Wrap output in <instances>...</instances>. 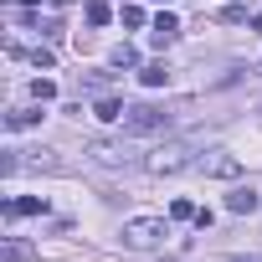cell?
Here are the masks:
<instances>
[{"label": "cell", "mask_w": 262, "mask_h": 262, "mask_svg": "<svg viewBox=\"0 0 262 262\" xmlns=\"http://www.w3.org/2000/svg\"><path fill=\"white\" fill-rule=\"evenodd\" d=\"M139 82H144V88H165V82H170V67H165V62H144V67H139Z\"/></svg>", "instance_id": "10"}, {"label": "cell", "mask_w": 262, "mask_h": 262, "mask_svg": "<svg viewBox=\"0 0 262 262\" xmlns=\"http://www.w3.org/2000/svg\"><path fill=\"white\" fill-rule=\"evenodd\" d=\"M123 113H128V108H123L118 98H98V113H93V118H103V123H118Z\"/></svg>", "instance_id": "11"}, {"label": "cell", "mask_w": 262, "mask_h": 262, "mask_svg": "<svg viewBox=\"0 0 262 262\" xmlns=\"http://www.w3.org/2000/svg\"><path fill=\"white\" fill-rule=\"evenodd\" d=\"M216 21H226V26H242V21H252L242 6H226V11H216Z\"/></svg>", "instance_id": "16"}, {"label": "cell", "mask_w": 262, "mask_h": 262, "mask_svg": "<svg viewBox=\"0 0 262 262\" xmlns=\"http://www.w3.org/2000/svg\"><path fill=\"white\" fill-rule=\"evenodd\" d=\"M257 206H262V195H257L252 185H236V190L226 195V211H231V216H252Z\"/></svg>", "instance_id": "6"}, {"label": "cell", "mask_w": 262, "mask_h": 262, "mask_svg": "<svg viewBox=\"0 0 262 262\" xmlns=\"http://www.w3.org/2000/svg\"><path fill=\"white\" fill-rule=\"evenodd\" d=\"M123 26H144V11L139 6H123Z\"/></svg>", "instance_id": "19"}, {"label": "cell", "mask_w": 262, "mask_h": 262, "mask_svg": "<svg viewBox=\"0 0 262 262\" xmlns=\"http://www.w3.org/2000/svg\"><path fill=\"white\" fill-rule=\"evenodd\" d=\"M82 16H88V26H108V21H113V11L103 6V0H88V11H82Z\"/></svg>", "instance_id": "14"}, {"label": "cell", "mask_w": 262, "mask_h": 262, "mask_svg": "<svg viewBox=\"0 0 262 262\" xmlns=\"http://www.w3.org/2000/svg\"><path fill=\"white\" fill-rule=\"evenodd\" d=\"M47 211V195H16V201H6V216L11 221H21V216H41Z\"/></svg>", "instance_id": "7"}, {"label": "cell", "mask_w": 262, "mask_h": 262, "mask_svg": "<svg viewBox=\"0 0 262 262\" xmlns=\"http://www.w3.org/2000/svg\"><path fill=\"white\" fill-rule=\"evenodd\" d=\"M0 257H6V262H31V257H36V247H31V242H21V236H11L6 247H0Z\"/></svg>", "instance_id": "9"}, {"label": "cell", "mask_w": 262, "mask_h": 262, "mask_svg": "<svg viewBox=\"0 0 262 262\" xmlns=\"http://www.w3.org/2000/svg\"><path fill=\"white\" fill-rule=\"evenodd\" d=\"M170 236V221L165 216H134V221H123V247H134V252H149Z\"/></svg>", "instance_id": "2"}, {"label": "cell", "mask_w": 262, "mask_h": 262, "mask_svg": "<svg viewBox=\"0 0 262 262\" xmlns=\"http://www.w3.org/2000/svg\"><path fill=\"white\" fill-rule=\"evenodd\" d=\"M31 123H41L36 108H11V113H6V128H31Z\"/></svg>", "instance_id": "12"}, {"label": "cell", "mask_w": 262, "mask_h": 262, "mask_svg": "<svg viewBox=\"0 0 262 262\" xmlns=\"http://www.w3.org/2000/svg\"><path fill=\"white\" fill-rule=\"evenodd\" d=\"M195 170H201V175H211V180H236V175H242L236 155H226V149H211V155H201V160H195Z\"/></svg>", "instance_id": "5"}, {"label": "cell", "mask_w": 262, "mask_h": 262, "mask_svg": "<svg viewBox=\"0 0 262 262\" xmlns=\"http://www.w3.org/2000/svg\"><path fill=\"white\" fill-rule=\"evenodd\" d=\"M108 62H113V67H139V52L123 41V47H113V52H108Z\"/></svg>", "instance_id": "13"}, {"label": "cell", "mask_w": 262, "mask_h": 262, "mask_svg": "<svg viewBox=\"0 0 262 262\" xmlns=\"http://www.w3.org/2000/svg\"><path fill=\"white\" fill-rule=\"evenodd\" d=\"M170 221H195V206H190V201H175V206H170Z\"/></svg>", "instance_id": "18"}, {"label": "cell", "mask_w": 262, "mask_h": 262, "mask_svg": "<svg viewBox=\"0 0 262 262\" xmlns=\"http://www.w3.org/2000/svg\"><path fill=\"white\" fill-rule=\"evenodd\" d=\"M149 6H160V0H149ZM165 6H170V0H165Z\"/></svg>", "instance_id": "20"}, {"label": "cell", "mask_w": 262, "mask_h": 262, "mask_svg": "<svg viewBox=\"0 0 262 262\" xmlns=\"http://www.w3.org/2000/svg\"><path fill=\"white\" fill-rule=\"evenodd\" d=\"M31 67H41V72H52V67H57V57H52L47 47H36V52H31Z\"/></svg>", "instance_id": "17"}, {"label": "cell", "mask_w": 262, "mask_h": 262, "mask_svg": "<svg viewBox=\"0 0 262 262\" xmlns=\"http://www.w3.org/2000/svg\"><path fill=\"white\" fill-rule=\"evenodd\" d=\"M144 165H149V175H160V180H165V175H180V170L195 165V144H190V139H170V144L149 149Z\"/></svg>", "instance_id": "1"}, {"label": "cell", "mask_w": 262, "mask_h": 262, "mask_svg": "<svg viewBox=\"0 0 262 262\" xmlns=\"http://www.w3.org/2000/svg\"><path fill=\"white\" fill-rule=\"evenodd\" d=\"M123 128H128V134H160V128H170V113L155 108V103H134L123 113Z\"/></svg>", "instance_id": "3"}, {"label": "cell", "mask_w": 262, "mask_h": 262, "mask_svg": "<svg viewBox=\"0 0 262 262\" xmlns=\"http://www.w3.org/2000/svg\"><path fill=\"white\" fill-rule=\"evenodd\" d=\"M88 160L103 165V170H123L128 160H134V149H128L123 139H88Z\"/></svg>", "instance_id": "4"}, {"label": "cell", "mask_w": 262, "mask_h": 262, "mask_svg": "<svg viewBox=\"0 0 262 262\" xmlns=\"http://www.w3.org/2000/svg\"><path fill=\"white\" fill-rule=\"evenodd\" d=\"M175 36H180V21H175L170 11H165V16H155V26H149V41H155V47H170Z\"/></svg>", "instance_id": "8"}, {"label": "cell", "mask_w": 262, "mask_h": 262, "mask_svg": "<svg viewBox=\"0 0 262 262\" xmlns=\"http://www.w3.org/2000/svg\"><path fill=\"white\" fill-rule=\"evenodd\" d=\"M31 98H36V103H52V98H57V82L36 77V82H31Z\"/></svg>", "instance_id": "15"}]
</instances>
